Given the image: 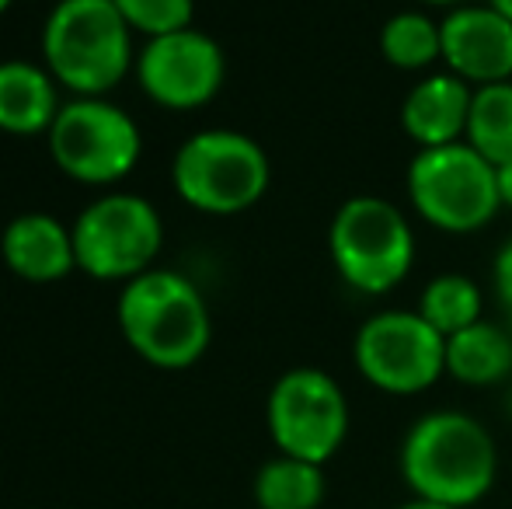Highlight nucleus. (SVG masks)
Here are the masks:
<instances>
[{
  "label": "nucleus",
  "mask_w": 512,
  "mask_h": 509,
  "mask_svg": "<svg viewBox=\"0 0 512 509\" xmlns=\"http://www.w3.org/2000/svg\"><path fill=\"white\" fill-rule=\"evenodd\" d=\"M398 464L415 499L467 509L492 492L499 450L474 415L439 408L405 433Z\"/></svg>",
  "instance_id": "nucleus-1"
},
{
  "label": "nucleus",
  "mask_w": 512,
  "mask_h": 509,
  "mask_svg": "<svg viewBox=\"0 0 512 509\" xmlns=\"http://www.w3.org/2000/svg\"><path fill=\"white\" fill-rule=\"evenodd\" d=\"M119 332L157 370H189L213 339L206 297L175 269H150L119 293Z\"/></svg>",
  "instance_id": "nucleus-2"
},
{
  "label": "nucleus",
  "mask_w": 512,
  "mask_h": 509,
  "mask_svg": "<svg viewBox=\"0 0 512 509\" xmlns=\"http://www.w3.org/2000/svg\"><path fill=\"white\" fill-rule=\"evenodd\" d=\"M46 70L77 98H102L133 63V28L112 0H60L42 25Z\"/></svg>",
  "instance_id": "nucleus-3"
},
{
  "label": "nucleus",
  "mask_w": 512,
  "mask_h": 509,
  "mask_svg": "<svg viewBox=\"0 0 512 509\" xmlns=\"http://www.w3.org/2000/svg\"><path fill=\"white\" fill-rule=\"evenodd\" d=\"M328 255L342 283L366 297H384L415 265V231L398 203L384 196H352L328 227Z\"/></svg>",
  "instance_id": "nucleus-4"
},
{
  "label": "nucleus",
  "mask_w": 512,
  "mask_h": 509,
  "mask_svg": "<svg viewBox=\"0 0 512 509\" xmlns=\"http://www.w3.org/2000/svg\"><path fill=\"white\" fill-rule=\"evenodd\" d=\"M405 185L418 217L443 234H474L502 210L499 168L467 140L418 150Z\"/></svg>",
  "instance_id": "nucleus-5"
},
{
  "label": "nucleus",
  "mask_w": 512,
  "mask_h": 509,
  "mask_svg": "<svg viewBox=\"0 0 512 509\" xmlns=\"http://www.w3.org/2000/svg\"><path fill=\"white\" fill-rule=\"evenodd\" d=\"M269 154L237 129H203L178 147L171 185L178 199L199 213L230 217L244 213L269 192Z\"/></svg>",
  "instance_id": "nucleus-6"
},
{
  "label": "nucleus",
  "mask_w": 512,
  "mask_h": 509,
  "mask_svg": "<svg viewBox=\"0 0 512 509\" xmlns=\"http://www.w3.org/2000/svg\"><path fill=\"white\" fill-rule=\"evenodd\" d=\"M164 224L154 203L133 192H108L81 210L74 224L77 269L102 283H129L154 269Z\"/></svg>",
  "instance_id": "nucleus-7"
},
{
  "label": "nucleus",
  "mask_w": 512,
  "mask_h": 509,
  "mask_svg": "<svg viewBox=\"0 0 512 509\" xmlns=\"http://www.w3.org/2000/svg\"><path fill=\"white\" fill-rule=\"evenodd\" d=\"M49 154L74 182L112 185L140 164L143 136L136 119L119 105L105 98H74L49 126Z\"/></svg>",
  "instance_id": "nucleus-8"
},
{
  "label": "nucleus",
  "mask_w": 512,
  "mask_h": 509,
  "mask_svg": "<svg viewBox=\"0 0 512 509\" xmlns=\"http://www.w3.org/2000/svg\"><path fill=\"white\" fill-rule=\"evenodd\" d=\"M352 360L366 384L408 398L446 374V335L418 311H377L359 325Z\"/></svg>",
  "instance_id": "nucleus-9"
},
{
  "label": "nucleus",
  "mask_w": 512,
  "mask_h": 509,
  "mask_svg": "<svg viewBox=\"0 0 512 509\" xmlns=\"http://www.w3.org/2000/svg\"><path fill=\"white\" fill-rule=\"evenodd\" d=\"M265 422L279 454L324 468V461H331L349 436V398L324 370H286L269 391Z\"/></svg>",
  "instance_id": "nucleus-10"
},
{
  "label": "nucleus",
  "mask_w": 512,
  "mask_h": 509,
  "mask_svg": "<svg viewBox=\"0 0 512 509\" xmlns=\"http://www.w3.org/2000/svg\"><path fill=\"white\" fill-rule=\"evenodd\" d=\"M227 77V56L213 35L182 28L147 39L136 56V81L150 102L171 112L203 109L213 102Z\"/></svg>",
  "instance_id": "nucleus-11"
},
{
  "label": "nucleus",
  "mask_w": 512,
  "mask_h": 509,
  "mask_svg": "<svg viewBox=\"0 0 512 509\" xmlns=\"http://www.w3.org/2000/svg\"><path fill=\"white\" fill-rule=\"evenodd\" d=\"M443 63L471 88L512 81V21L492 4H460L439 21Z\"/></svg>",
  "instance_id": "nucleus-12"
},
{
  "label": "nucleus",
  "mask_w": 512,
  "mask_h": 509,
  "mask_svg": "<svg viewBox=\"0 0 512 509\" xmlns=\"http://www.w3.org/2000/svg\"><path fill=\"white\" fill-rule=\"evenodd\" d=\"M0 255L25 283H60L77 269L74 227L53 213H18L0 234Z\"/></svg>",
  "instance_id": "nucleus-13"
},
{
  "label": "nucleus",
  "mask_w": 512,
  "mask_h": 509,
  "mask_svg": "<svg viewBox=\"0 0 512 509\" xmlns=\"http://www.w3.org/2000/svg\"><path fill=\"white\" fill-rule=\"evenodd\" d=\"M471 98L474 88L450 70L422 77L401 102V129L418 143V150L464 140Z\"/></svg>",
  "instance_id": "nucleus-14"
},
{
  "label": "nucleus",
  "mask_w": 512,
  "mask_h": 509,
  "mask_svg": "<svg viewBox=\"0 0 512 509\" xmlns=\"http://www.w3.org/2000/svg\"><path fill=\"white\" fill-rule=\"evenodd\" d=\"M56 77L39 63H0V129L11 136H39L60 116Z\"/></svg>",
  "instance_id": "nucleus-15"
},
{
  "label": "nucleus",
  "mask_w": 512,
  "mask_h": 509,
  "mask_svg": "<svg viewBox=\"0 0 512 509\" xmlns=\"http://www.w3.org/2000/svg\"><path fill=\"white\" fill-rule=\"evenodd\" d=\"M446 374L467 387H495L512 377V328L481 318L446 339Z\"/></svg>",
  "instance_id": "nucleus-16"
},
{
  "label": "nucleus",
  "mask_w": 512,
  "mask_h": 509,
  "mask_svg": "<svg viewBox=\"0 0 512 509\" xmlns=\"http://www.w3.org/2000/svg\"><path fill=\"white\" fill-rule=\"evenodd\" d=\"M258 509H317L324 503V471L321 464L300 457H272L255 475Z\"/></svg>",
  "instance_id": "nucleus-17"
},
{
  "label": "nucleus",
  "mask_w": 512,
  "mask_h": 509,
  "mask_svg": "<svg viewBox=\"0 0 512 509\" xmlns=\"http://www.w3.org/2000/svg\"><path fill=\"white\" fill-rule=\"evenodd\" d=\"M415 311L439 335L450 339V335L478 325L481 311H485V297H481V286L471 276H464V272H439V276H432L425 283Z\"/></svg>",
  "instance_id": "nucleus-18"
},
{
  "label": "nucleus",
  "mask_w": 512,
  "mask_h": 509,
  "mask_svg": "<svg viewBox=\"0 0 512 509\" xmlns=\"http://www.w3.org/2000/svg\"><path fill=\"white\" fill-rule=\"evenodd\" d=\"M380 56L398 70H429L443 60V32L439 21L425 11H398L380 28Z\"/></svg>",
  "instance_id": "nucleus-19"
},
{
  "label": "nucleus",
  "mask_w": 512,
  "mask_h": 509,
  "mask_svg": "<svg viewBox=\"0 0 512 509\" xmlns=\"http://www.w3.org/2000/svg\"><path fill=\"white\" fill-rule=\"evenodd\" d=\"M464 140L495 168L512 161V81L474 88Z\"/></svg>",
  "instance_id": "nucleus-20"
},
{
  "label": "nucleus",
  "mask_w": 512,
  "mask_h": 509,
  "mask_svg": "<svg viewBox=\"0 0 512 509\" xmlns=\"http://www.w3.org/2000/svg\"><path fill=\"white\" fill-rule=\"evenodd\" d=\"M112 4L126 18V25L147 39L192 28L196 18V0H112Z\"/></svg>",
  "instance_id": "nucleus-21"
},
{
  "label": "nucleus",
  "mask_w": 512,
  "mask_h": 509,
  "mask_svg": "<svg viewBox=\"0 0 512 509\" xmlns=\"http://www.w3.org/2000/svg\"><path fill=\"white\" fill-rule=\"evenodd\" d=\"M492 286H495V300H499L502 314H506V321H509V328H512V238L502 241V248L495 252Z\"/></svg>",
  "instance_id": "nucleus-22"
},
{
  "label": "nucleus",
  "mask_w": 512,
  "mask_h": 509,
  "mask_svg": "<svg viewBox=\"0 0 512 509\" xmlns=\"http://www.w3.org/2000/svg\"><path fill=\"white\" fill-rule=\"evenodd\" d=\"M499 196H502V206L512 210V161L499 164Z\"/></svg>",
  "instance_id": "nucleus-23"
},
{
  "label": "nucleus",
  "mask_w": 512,
  "mask_h": 509,
  "mask_svg": "<svg viewBox=\"0 0 512 509\" xmlns=\"http://www.w3.org/2000/svg\"><path fill=\"white\" fill-rule=\"evenodd\" d=\"M398 509H453V506H443V503H425V499H411V503L398 506Z\"/></svg>",
  "instance_id": "nucleus-24"
},
{
  "label": "nucleus",
  "mask_w": 512,
  "mask_h": 509,
  "mask_svg": "<svg viewBox=\"0 0 512 509\" xmlns=\"http://www.w3.org/2000/svg\"><path fill=\"white\" fill-rule=\"evenodd\" d=\"M485 4H492L499 14H506V18L512 21V0H485Z\"/></svg>",
  "instance_id": "nucleus-25"
},
{
  "label": "nucleus",
  "mask_w": 512,
  "mask_h": 509,
  "mask_svg": "<svg viewBox=\"0 0 512 509\" xmlns=\"http://www.w3.org/2000/svg\"><path fill=\"white\" fill-rule=\"evenodd\" d=\"M422 4H432V7H460V4H471V0H422Z\"/></svg>",
  "instance_id": "nucleus-26"
},
{
  "label": "nucleus",
  "mask_w": 512,
  "mask_h": 509,
  "mask_svg": "<svg viewBox=\"0 0 512 509\" xmlns=\"http://www.w3.org/2000/svg\"><path fill=\"white\" fill-rule=\"evenodd\" d=\"M14 4V0H0V14H4L7 11V7H11Z\"/></svg>",
  "instance_id": "nucleus-27"
}]
</instances>
